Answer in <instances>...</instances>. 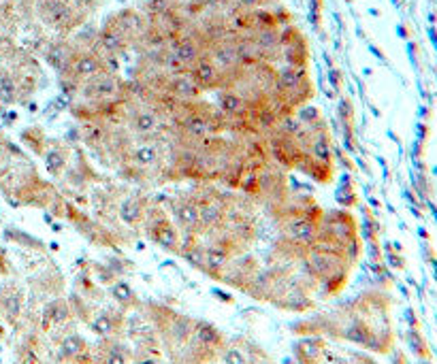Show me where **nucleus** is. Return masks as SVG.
<instances>
[{"label": "nucleus", "mask_w": 437, "mask_h": 364, "mask_svg": "<svg viewBox=\"0 0 437 364\" xmlns=\"http://www.w3.org/2000/svg\"><path fill=\"white\" fill-rule=\"evenodd\" d=\"M36 13L43 24L56 30L60 36H71L88 19V15L73 4V0H36Z\"/></svg>", "instance_id": "f257e3e1"}, {"label": "nucleus", "mask_w": 437, "mask_h": 364, "mask_svg": "<svg viewBox=\"0 0 437 364\" xmlns=\"http://www.w3.org/2000/svg\"><path fill=\"white\" fill-rule=\"evenodd\" d=\"M129 88L126 81L111 71H103L99 75H94L92 79L84 81L77 94V103L84 105H99V103H107V101H118V98H129Z\"/></svg>", "instance_id": "f03ea898"}, {"label": "nucleus", "mask_w": 437, "mask_h": 364, "mask_svg": "<svg viewBox=\"0 0 437 364\" xmlns=\"http://www.w3.org/2000/svg\"><path fill=\"white\" fill-rule=\"evenodd\" d=\"M141 226H144L149 241L160 245L162 249H166L171 253H179L181 251V233L177 231V226L173 224V220L166 216V211L162 207L151 203Z\"/></svg>", "instance_id": "7ed1b4c3"}, {"label": "nucleus", "mask_w": 437, "mask_h": 364, "mask_svg": "<svg viewBox=\"0 0 437 364\" xmlns=\"http://www.w3.org/2000/svg\"><path fill=\"white\" fill-rule=\"evenodd\" d=\"M280 43H282L280 62L284 66H303V69H307V64H309V45H307L305 34L294 24L280 28Z\"/></svg>", "instance_id": "20e7f679"}, {"label": "nucleus", "mask_w": 437, "mask_h": 364, "mask_svg": "<svg viewBox=\"0 0 437 364\" xmlns=\"http://www.w3.org/2000/svg\"><path fill=\"white\" fill-rule=\"evenodd\" d=\"M169 211L173 216V224L181 235H199L201 237V222H199V205L190 192L177 194L169 201Z\"/></svg>", "instance_id": "39448f33"}, {"label": "nucleus", "mask_w": 437, "mask_h": 364, "mask_svg": "<svg viewBox=\"0 0 437 364\" xmlns=\"http://www.w3.org/2000/svg\"><path fill=\"white\" fill-rule=\"evenodd\" d=\"M267 138V145H269V156H271V162H276L278 166H282L284 171L286 168H296V164L307 156V151L296 143V138L292 136H284V134H278V132H271L265 136Z\"/></svg>", "instance_id": "423d86ee"}, {"label": "nucleus", "mask_w": 437, "mask_h": 364, "mask_svg": "<svg viewBox=\"0 0 437 364\" xmlns=\"http://www.w3.org/2000/svg\"><path fill=\"white\" fill-rule=\"evenodd\" d=\"M109 19H111L114 26L126 36L131 49H137V45H139L144 32H146L147 26H149V19H147L146 13L139 11V9H133V6H124V9L111 13Z\"/></svg>", "instance_id": "0eeeda50"}, {"label": "nucleus", "mask_w": 437, "mask_h": 364, "mask_svg": "<svg viewBox=\"0 0 437 364\" xmlns=\"http://www.w3.org/2000/svg\"><path fill=\"white\" fill-rule=\"evenodd\" d=\"M103 71H107V64H105V56H101L99 51H94V49H77L75 51V56H73V60L69 62V66L62 71V73H66V75H71V77H75L77 81H88V79H92L94 75H99V73H103ZM60 75V73H58Z\"/></svg>", "instance_id": "6e6552de"}, {"label": "nucleus", "mask_w": 437, "mask_h": 364, "mask_svg": "<svg viewBox=\"0 0 437 364\" xmlns=\"http://www.w3.org/2000/svg\"><path fill=\"white\" fill-rule=\"evenodd\" d=\"M90 49L99 51L101 56H114V58H118V56H122L124 51H129L131 45H129L126 36H124V34L114 26V21L107 17V19L103 21V26L96 30V41H94V45H92Z\"/></svg>", "instance_id": "1a4fd4ad"}, {"label": "nucleus", "mask_w": 437, "mask_h": 364, "mask_svg": "<svg viewBox=\"0 0 437 364\" xmlns=\"http://www.w3.org/2000/svg\"><path fill=\"white\" fill-rule=\"evenodd\" d=\"M190 79L196 84V88L201 92H218L222 88V73L218 71V66L209 60L207 54H203L201 60H196L188 71Z\"/></svg>", "instance_id": "9d476101"}, {"label": "nucleus", "mask_w": 437, "mask_h": 364, "mask_svg": "<svg viewBox=\"0 0 437 364\" xmlns=\"http://www.w3.org/2000/svg\"><path fill=\"white\" fill-rule=\"evenodd\" d=\"M41 158L49 177L60 179L71 166V147L66 145V141H47V147L43 149Z\"/></svg>", "instance_id": "9b49d317"}, {"label": "nucleus", "mask_w": 437, "mask_h": 364, "mask_svg": "<svg viewBox=\"0 0 437 364\" xmlns=\"http://www.w3.org/2000/svg\"><path fill=\"white\" fill-rule=\"evenodd\" d=\"M151 205V198L149 196H144V194H129L124 196L120 203H118V220L131 228H137L144 224L146 220L147 209Z\"/></svg>", "instance_id": "f8f14e48"}, {"label": "nucleus", "mask_w": 437, "mask_h": 364, "mask_svg": "<svg viewBox=\"0 0 437 364\" xmlns=\"http://www.w3.org/2000/svg\"><path fill=\"white\" fill-rule=\"evenodd\" d=\"M169 49L173 51V56L186 66V71L196 62V60H201L203 58V54H205V47L199 43V39L190 32V28H188V32H184V34H179L177 39H173L171 43H169Z\"/></svg>", "instance_id": "ddd939ff"}, {"label": "nucleus", "mask_w": 437, "mask_h": 364, "mask_svg": "<svg viewBox=\"0 0 437 364\" xmlns=\"http://www.w3.org/2000/svg\"><path fill=\"white\" fill-rule=\"evenodd\" d=\"M77 49H79V45L71 36H60V39L47 43V47H45V62L56 73H62L69 66V62L73 60Z\"/></svg>", "instance_id": "4468645a"}, {"label": "nucleus", "mask_w": 437, "mask_h": 364, "mask_svg": "<svg viewBox=\"0 0 437 364\" xmlns=\"http://www.w3.org/2000/svg\"><path fill=\"white\" fill-rule=\"evenodd\" d=\"M305 81H309V73L307 69L303 66H280L278 69V75H276V86H273V92L276 96H286L291 94L292 90L301 88Z\"/></svg>", "instance_id": "2eb2a0df"}, {"label": "nucleus", "mask_w": 437, "mask_h": 364, "mask_svg": "<svg viewBox=\"0 0 437 364\" xmlns=\"http://www.w3.org/2000/svg\"><path fill=\"white\" fill-rule=\"evenodd\" d=\"M252 39L261 51L263 62L269 64H278L280 62V51H282V43H280V28H269V30H256L252 32Z\"/></svg>", "instance_id": "dca6fc26"}, {"label": "nucleus", "mask_w": 437, "mask_h": 364, "mask_svg": "<svg viewBox=\"0 0 437 364\" xmlns=\"http://www.w3.org/2000/svg\"><path fill=\"white\" fill-rule=\"evenodd\" d=\"M218 111L224 113L228 120H237V118H248L250 109H248V101L235 90V88H224L218 90Z\"/></svg>", "instance_id": "f3484780"}, {"label": "nucleus", "mask_w": 437, "mask_h": 364, "mask_svg": "<svg viewBox=\"0 0 437 364\" xmlns=\"http://www.w3.org/2000/svg\"><path fill=\"white\" fill-rule=\"evenodd\" d=\"M294 171L303 173L305 177H309V179L316 181V183L326 186V183L333 181V177H335V173H337V164H335V162H320V160H316V158H311V156L307 153V156L296 164Z\"/></svg>", "instance_id": "a211bd4d"}, {"label": "nucleus", "mask_w": 437, "mask_h": 364, "mask_svg": "<svg viewBox=\"0 0 437 364\" xmlns=\"http://www.w3.org/2000/svg\"><path fill=\"white\" fill-rule=\"evenodd\" d=\"M164 92H169L171 96H175L181 103H190V101H199L203 96V92L196 88V84L190 79L188 73H177V75H169Z\"/></svg>", "instance_id": "6ab92c4d"}, {"label": "nucleus", "mask_w": 437, "mask_h": 364, "mask_svg": "<svg viewBox=\"0 0 437 364\" xmlns=\"http://www.w3.org/2000/svg\"><path fill=\"white\" fill-rule=\"evenodd\" d=\"M326 345L320 337H305L294 343V356L298 364H322Z\"/></svg>", "instance_id": "aec40b11"}, {"label": "nucleus", "mask_w": 437, "mask_h": 364, "mask_svg": "<svg viewBox=\"0 0 437 364\" xmlns=\"http://www.w3.org/2000/svg\"><path fill=\"white\" fill-rule=\"evenodd\" d=\"M233 260V253L226 249V247H222V245H218V243H209V245H205V273H209L211 277H218L220 279V275H222V271L226 268V264Z\"/></svg>", "instance_id": "412c9836"}, {"label": "nucleus", "mask_w": 437, "mask_h": 364, "mask_svg": "<svg viewBox=\"0 0 437 364\" xmlns=\"http://www.w3.org/2000/svg\"><path fill=\"white\" fill-rule=\"evenodd\" d=\"M233 41H235V51H237L239 64H241L243 69H252V66H256V64L263 62L261 51H258V47H256L252 34H239V36H235Z\"/></svg>", "instance_id": "4be33fe9"}, {"label": "nucleus", "mask_w": 437, "mask_h": 364, "mask_svg": "<svg viewBox=\"0 0 437 364\" xmlns=\"http://www.w3.org/2000/svg\"><path fill=\"white\" fill-rule=\"evenodd\" d=\"M71 307L64 298H56L51 300L47 307H45V328H51V326H62L64 322L71 320Z\"/></svg>", "instance_id": "5701e85b"}, {"label": "nucleus", "mask_w": 437, "mask_h": 364, "mask_svg": "<svg viewBox=\"0 0 437 364\" xmlns=\"http://www.w3.org/2000/svg\"><path fill=\"white\" fill-rule=\"evenodd\" d=\"M335 201L341 209H350L356 205V188L354 181L350 179L348 173L339 175V183H337V192H335Z\"/></svg>", "instance_id": "b1692460"}, {"label": "nucleus", "mask_w": 437, "mask_h": 364, "mask_svg": "<svg viewBox=\"0 0 437 364\" xmlns=\"http://www.w3.org/2000/svg\"><path fill=\"white\" fill-rule=\"evenodd\" d=\"M84 352H86V341L77 335H66L60 341V358L64 360H81Z\"/></svg>", "instance_id": "393cba45"}, {"label": "nucleus", "mask_w": 437, "mask_h": 364, "mask_svg": "<svg viewBox=\"0 0 437 364\" xmlns=\"http://www.w3.org/2000/svg\"><path fill=\"white\" fill-rule=\"evenodd\" d=\"M250 17H252V28H254V32H256V30L280 28V26H278V19H276V13H273V6L252 9V11H250Z\"/></svg>", "instance_id": "a878e982"}, {"label": "nucleus", "mask_w": 437, "mask_h": 364, "mask_svg": "<svg viewBox=\"0 0 437 364\" xmlns=\"http://www.w3.org/2000/svg\"><path fill=\"white\" fill-rule=\"evenodd\" d=\"M19 96H21V92H19V79L13 77V75H9V73L0 75V103L11 105V103L19 101Z\"/></svg>", "instance_id": "bb28decb"}, {"label": "nucleus", "mask_w": 437, "mask_h": 364, "mask_svg": "<svg viewBox=\"0 0 437 364\" xmlns=\"http://www.w3.org/2000/svg\"><path fill=\"white\" fill-rule=\"evenodd\" d=\"M337 121L341 130H354V105L346 96L337 101Z\"/></svg>", "instance_id": "cd10ccee"}, {"label": "nucleus", "mask_w": 437, "mask_h": 364, "mask_svg": "<svg viewBox=\"0 0 437 364\" xmlns=\"http://www.w3.org/2000/svg\"><path fill=\"white\" fill-rule=\"evenodd\" d=\"M111 294H114V298H116V303L120 305V307H124V309H129V307H133L135 305V292H133V288L126 283V281H116L114 285H111Z\"/></svg>", "instance_id": "c85d7f7f"}, {"label": "nucleus", "mask_w": 437, "mask_h": 364, "mask_svg": "<svg viewBox=\"0 0 437 364\" xmlns=\"http://www.w3.org/2000/svg\"><path fill=\"white\" fill-rule=\"evenodd\" d=\"M24 141L32 147V151H34L36 156H41L43 149L47 147V141H49V138L45 136L43 128H30V130L24 132Z\"/></svg>", "instance_id": "c756f323"}, {"label": "nucleus", "mask_w": 437, "mask_h": 364, "mask_svg": "<svg viewBox=\"0 0 437 364\" xmlns=\"http://www.w3.org/2000/svg\"><path fill=\"white\" fill-rule=\"evenodd\" d=\"M99 364H129V354L124 350V345L120 343H111L105 354H103V360Z\"/></svg>", "instance_id": "7c9ffc66"}, {"label": "nucleus", "mask_w": 437, "mask_h": 364, "mask_svg": "<svg viewBox=\"0 0 437 364\" xmlns=\"http://www.w3.org/2000/svg\"><path fill=\"white\" fill-rule=\"evenodd\" d=\"M294 118L301 121L303 126H313V123H318V121L322 120V113H320V109L318 107H313V105H303V107H298L296 111H294Z\"/></svg>", "instance_id": "2f4dec72"}, {"label": "nucleus", "mask_w": 437, "mask_h": 364, "mask_svg": "<svg viewBox=\"0 0 437 364\" xmlns=\"http://www.w3.org/2000/svg\"><path fill=\"white\" fill-rule=\"evenodd\" d=\"M220 356H222V364H250L248 354L237 345H224Z\"/></svg>", "instance_id": "473e14b6"}, {"label": "nucleus", "mask_w": 437, "mask_h": 364, "mask_svg": "<svg viewBox=\"0 0 437 364\" xmlns=\"http://www.w3.org/2000/svg\"><path fill=\"white\" fill-rule=\"evenodd\" d=\"M309 2V21L313 30H320L322 24V0H307Z\"/></svg>", "instance_id": "72a5a7b5"}, {"label": "nucleus", "mask_w": 437, "mask_h": 364, "mask_svg": "<svg viewBox=\"0 0 437 364\" xmlns=\"http://www.w3.org/2000/svg\"><path fill=\"white\" fill-rule=\"evenodd\" d=\"M276 0H231L233 6L237 9H246V11H252V9H258V6H273Z\"/></svg>", "instance_id": "f704fd0d"}, {"label": "nucleus", "mask_w": 437, "mask_h": 364, "mask_svg": "<svg viewBox=\"0 0 437 364\" xmlns=\"http://www.w3.org/2000/svg\"><path fill=\"white\" fill-rule=\"evenodd\" d=\"M273 13H276V19H278V26H280V28H284V26L292 24L291 11H288L286 6H282V4H273Z\"/></svg>", "instance_id": "c9c22d12"}, {"label": "nucleus", "mask_w": 437, "mask_h": 364, "mask_svg": "<svg viewBox=\"0 0 437 364\" xmlns=\"http://www.w3.org/2000/svg\"><path fill=\"white\" fill-rule=\"evenodd\" d=\"M328 84H331V88L333 90H341V86H343V75H341V71L339 69H328Z\"/></svg>", "instance_id": "e433bc0d"}, {"label": "nucleus", "mask_w": 437, "mask_h": 364, "mask_svg": "<svg viewBox=\"0 0 437 364\" xmlns=\"http://www.w3.org/2000/svg\"><path fill=\"white\" fill-rule=\"evenodd\" d=\"M133 364H160V358L151 356V354H144V356H137Z\"/></svg>", "instance_id": "4c0bfd02"}, {"label": "nucleus", "mask_w": 437, "mask_h": 364, "mask_svg": "<svg viewBox=\"0 0 437 364\" xmlns=\"http://www.w3.org/2000/svg\"><path fill=\"white\" fill-rule=\"evenodd\" d=\"M214 294H216V298H222L224 303H233V298H228V294H224L220 290H214Z\"/></svg>", "instance_id": "58836bf2"}, {"label": "nucleus", "mask_w": 437, "mask_h": 364, "mask_svg": "<svg viewBox=\"0 0 437 364\" xmlns=\"http://www.w3.org/2000/svg\"><path fill=\"white\" fill-rule=\"evenodd\" d=\"M252 364H273L269 358H261V360H256V363H252Z\"/></svg>", "instance_id": "ea45409f"}, {"label": "nucleus", "mask_w": 437, "mask_h": 364, "mask_svg": "<svg viewBox=\"0 0 437 364\" xmlns=\"http://www.w3.org/2000/svg\"><path fill=\"white\" fill-rule=\"evenodd\" d=\"M2 153H4V149H2V145H0V160H2Z\"/></svg>", "instance_id": "a19ab883"}]
</instances>
